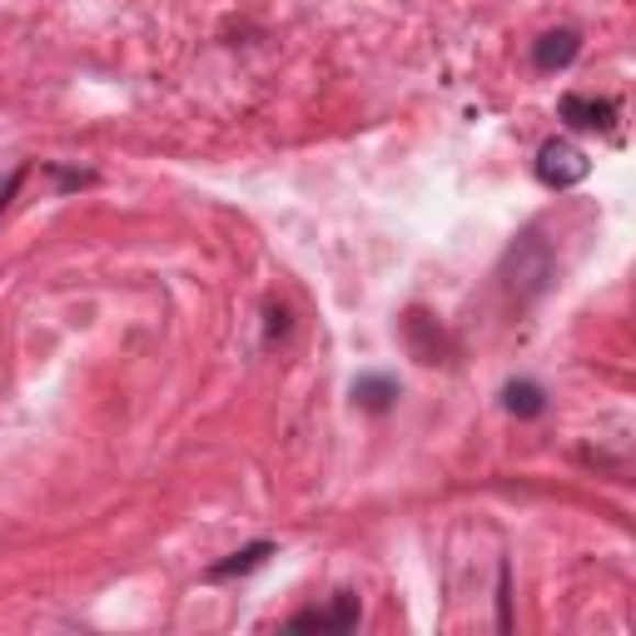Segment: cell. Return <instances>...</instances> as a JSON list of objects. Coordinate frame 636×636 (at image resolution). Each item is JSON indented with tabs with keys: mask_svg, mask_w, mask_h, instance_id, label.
Returning a JSON list of instances; mask_svg holds the SVG:
<instances>
[{
	"mask_svg": "<svg viewBox=\"0 0 636 636\" xmlns=\"http://www.w3.org/2000/svg\"><path fill=\"white\" fill-rule=\"evenodd\" d=\"M587 175H592V159L577 145H567V140H547V145L537 149V179H543L547 189H572V185H582Z\"/></svg>",
	"mask_w": 636,
	"mask_h": 636,
	"instance_id": "1",
	"label": "cell"
},
{
	"mask_svg": "<svg viewBox=\"0 0 636 636\" xmlns=\"http://www.w3.org/2000/svg\"><path fill=\"white\" fill-rule=\"evenodd\" d=\"M358 616H364V606H358L354 592H338L328 606H313V612H299L293 616V632H354Z\"/></svg>",
	"mask_w": 636,
	"mask_h": 636,
	"instance_id": "2",
	"label": "cell"
},
{
	"mask_svg": "<svg viewBox=\"0 0 636 636\" xmlns=\"http://www.w3.org/2000/svg\"><path fill=\"white\" fill-rule=\"evenodd\" d=\"M403 344H408V354H413L417 364H443V348H448V338H443L438 319H428L423 309H413L403 319Z\"/></svg>",
	"mask_w": 636,
	"mask_h": 636,
	"instance_id": "3",
	"label": "cell"
},
{
	"mask_svg": "<svg viewBox=\"0 0 636 636\" xmlns=\"http://www.w3.org/2000/svg\"><path fill=\"white\" fill-rule=\"evenodd\" d=\"M582 55V35L572 31V25H562V31H547V35H537V45H533V65L543 75H553V70H567V65Z\"/></svg>",
	"mask_w": 636,
	"mask_h": 636,
	"instance_id": "4",
	"label": "cell"
},
{
	"mask_svg": "<svg viewBox=\"0 0 636 636\" xmlns=\"http://www.w3.org/2000/svg\"><path fill=\"white\" fill-rule=\"evenodd\" d=\"M557 115H562L572 130H612L616 125V104L592 100V94H562Z\"/></svg>",
	"mask_w": 636,
	"mask_h": 636,
	"instance_id": "5",
	"label": "cell"
},
{
	"mask_svg": "<svg viewBox=\"0 0 636 636\" xmlns=\"http://www.w3.org/2000/svg\"><path fill=\"white\" fill-rule=\"evenodd\" d=\"M274 557V543H249V547H239V553H230L224 562H214L209 567V582H230V577H249V572H259L264 562Z\"/></svg>",
	"mask_w": 636,
	"mask_h": 636,
	"instance_id": "6",
	"label": "cell"
},
{
	"mask_svg": "<svg viewBox=\"0 0 636 636\" xmlns=\"http://www.w3.org/2000/svg\"><path fill=\"white\" fill-rule=\"evenodd\" d=\"M354 403L364 408V413H388V408L398 403V383L393 378H383V373H368V378H358L354 383Z\"/></svg>",
	"mask_w": 636,
	"mask_h": 636,
	"instance_id": "7",
	"label": "cell"
},
{
	"mask_svg": "<svg viewBox=\"0 0 636 636\" xmlns=\"http://www.w3.org/2000/svg\"><path fill=\"white\" fill-rule=\"evenodd\" d=\"M502 408H507L512 417H543V413H547V393H543V383H527V378L507 383V388H502Z\"/></svg>",
	"mask_w": 636,
	"mask_h": 636,
	"instance_id": "8",
	"label": "cell"
},
{
	"mask_svg": "<svg viewBox=\"0 0 636 636\" xmlns=\"http://www.w3.org/2000/svg\"><path fill=\"white\" fill-rule=\"evenodd\" d=\"M25 185V165L21 169H11V175L0 179V214H5V209H11V199H15V189Z\"/></svg>",
	"mask_w": 636,
	"mask_h": 636,
	"instance_id": "9",
	"label": "cell"
},
{
	"mask_svg": "<svg viewBox=\"0 0 636 636\" xmlns=\"http://www.w3.org/2000/svg\"><path fill=\"white\" fill-rule=\"evenodd\" d=\"M283 334H289V313L269 309V344H274V338H283Z\"/></svg>",
	"mask_w": 636,
	"mask_h": 636,
	"instance_id": "10",
	"label": "cell"
}]
</instances>
